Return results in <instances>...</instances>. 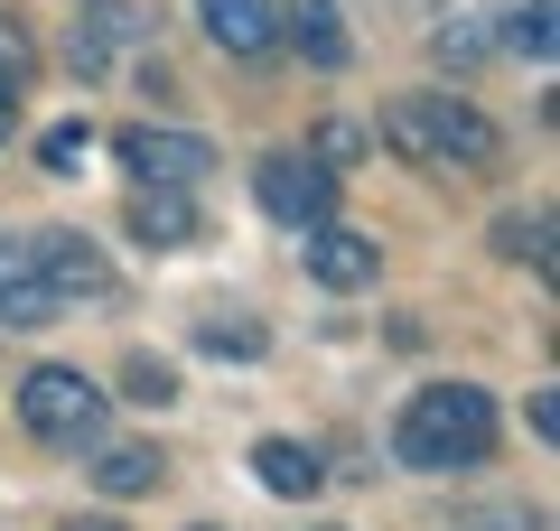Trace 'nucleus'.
Returning a JSON list of instances; mask_svg holds the SVG:
<instances>
[{"instance_id": "3", "label": "nucleus", "mask_w": 560, "mask_h": 531, "mask_svg": "<svg viewBox=\"0 0 560 531\" xmlns=\"http://www.w3.org/2000/svg\"><path fill=\"white\" fill-rule=\"evenodd\" d=\"M20 429L47 438V448H94L103 438V392L75 364H38V374H20Z\"/></svg>"}, {"instance_id": "11", "label": "nucleus", "mask_w": 560, "mask_h": 531, "mask_svg": "<svg viewBox=\"0 0 560 531\" xmlns=\"http://www.w3.org/2000/svg\"><path fill=\"white\" fill-rule=\"evenodd\" d=\"M131 234L160 243V252L197 243V187H140V197H131Z\"/></svg>"}, {"instance_id": "15", "label": "nucleus", "mask_w": 560, "mask_h": 531, "mask_svg": "<svg viewBox=\"0 0 560 531\" xmlns=\"http://www.w3.org/2000/svg\"><path fill=\"white\" fill-rule=\"evenodd\" d=\"M504 47H514V57H533V66H551V47H560V0H523L514 28H504Z\"/></svg>"}, {"instance_id": "24", "label": "nucleus", "mask_w": 560, "mask_h": 531, "mask_svg": "<svg viewBox=\"0 0 560 531\" xmlns=\"http://www.w3.org/2000/svg\"><path fill=\"white\" fill-rule=\"evenodd\" d=\"M197 531H206V522H197Z\"/></svg>"}, {"instance_id": "10", "label": "nucleus", "mask_w": 560, "mask_h": 531, "mask_svg": "<svg viewBox=\"0 0 560 531\" xmlns=\"http://www.w3.org/2000/svg\"><path fill=\"white\" fill-rule=\"evenodd\" d=\"M280 38L300 47L318 75H337V66L355 57V38H346V10H337V0H290V10H280Z\"/></svg>"}, {"instance_id": "7", "label": "nucleus", "mask_w": 560, "mask_h": 531, "mask_svg": "<svg viewBox=\"0 0 560 531\" xmlns=\"http://www.w3.org/2000/svg\"><path fill=\"white\" fill-rule=\"evenodd\" d=\"M28 261H38V280L57 298H103V290H113V261H103L84 234H38V243H28Z\"/></svg>"}, {"instance_id": "22", "label": "nucleus", "mask_w": 560, "mask_h": 531, "mask_svg": "<svg viewBox=\"0 0 560 531\" xmlns=\"http://www.w3.org/2000/svg\"><path fill=\"white\" fill-rule=\"evenodd\" d=\"M20 131V84H0V140Z\"/></svg>"}, {"instance_id": "1", "label": "nucleus", "mask_w": 560, "mask_h": 531, "mask_svg": "<svg viewBox=\"0 0 560 531\" xmlns=\"http://www.w3.org/2000/svg\"><path fill=\"white\" fill-rule=\"evenodd\" d=\"M393 448L401 467L420 475H467L495 457V392H477V382H430V392L401 401L393 420Z\"/></svg>"}, {"instance_id": "19", "label": "nucleus", "mask_w": 560, "mask_h": 531, "mask_svg": "<svg viewBox=\"0 0 560 531\" xmlns=\"http://www.w3.org/2000/svg\"><path fill=\"white\" fill-rule=\"evenodd\" d=\"M84 150H94V131H84V121H57V131L38 140V168H47V177H66V168L84 158Z\"/></svg>"}, {"instance_id": "16", "label": "nucleus", "mask_w": 560, "mask_h": 531, "mask_svg": "<svg viewBox=\"0 0 560 531\" xmlns=\"http://www.w3.org/2000/svg\"><path fill=\"white\" fill-rule=\"evenodd\" d=\"M197 354H215V364H224V354H234V364H261L271 335H261L253 317H206V327H197Z\"/></svg>"}, {"instance_id": "5", "label": "nucleus", "mask_w": 560, "mask_h": 531, "mask_svg": "<svg viewBox=\"0 0 560 531\" xmlns=\"http://www.w3.org/2000/svg\"><path fill=\"white\" fill-rule=\"evenodd\" d=\"M113 150H121V168H131L140 187H197V177H215V140H197V131H160V121H131Z\"/></svg>"}, {"instance_id": "14", "label": "nucleus", "mask_w": 560, "mask_h": 531, "mask_svg": "<svg viewBox=\"0 0 560 531\" xmlns=\"http://www.w3.org/2000/svg\"><path fill=\"white\" fill-rule=\"evenodd\" d=\"M131 10H121V0H84V28H75V66H84V75H103V66H113V47L121 38H131Z\"/></svg>"}, {"instance_id": "17", "label": "nucleus", "mask_w": 560, "mask_h": 531, "mask_svg": "<svg viewBox=\"0 0 560 531\" xmlns=\"http://www.w3.org/2000/svg\"><path fill=\"white\" fill-rule=\"evenodd\" d=\"M495 243H504L514 261H533V271H551V215H504Z\"/></svg>"}, {"instance_id": "18", "label": "nucleus", "mask_w": 560, "mask_h": 531, "mask_svg": "<svg viewBox=\"0 0 560 531\" xmlns=\"http://www.w3.org/2000/svg\"><path fill=\"white\" fill-rule=\"evenodd\" d=\"M121 392L160 411V401H178V364H160V354H131V364H121Z\"/></svg>"}, {"instance_id": "9", "label": "nucleus", "mask_w": 560, "mask_h": 531, "mask_svg": "<svg viewBox=\"0 0 560 531\" xmlns=\"http://www.w3.org/2000/svg\"><path fill=\"white\" fill-rule=\"evenodd\" d=\"M57 308H66V298L38 280L28 243H10V234H0V327H20V335H28V327H47Z\"/></svg>"}, {"instance_id": "21", "label": "nucleus", "mask_w": 560, "mask_h": 531, "mask_svg": "<svg viewBox=\"0 0 560 531\" xmlns=\"http://www.w3.org/2000/svg\"><path fill=\"white\" fill-rule=\"evenodd\" d=\"M20 75H28V38L0 20V84H20Z\"/></svg>"}, {"instance_id": "6", "label": "nucleus", "mask_w": 560, "mask_h": 531, "mask_svg": "<svg viewBox=\"0 0 560 531\" xmlns=\"http://www.w3.org/2000/svg\"><path fill=\"white\" fill-rule=\"evenodd\" d=\"M308 280L318 290H374V271H383V252H374V234H346V224H308Z\"/></svg>"}, {"instance_id": "8", "label": "nucleus", "mask_w": 560, "mask_h": 531, "mask_svg": "<svg viewBox=\"0 0 560 531\" xmlns=\"http://www.w3.org/2000/svg\"><path fill=\"white\" fill-rule=\"evenodd\" d=\"M197 20L224 57H271L280 47V0H197Z\"/></svg>"}, {"instance_id": "12", "label": "nucleus", "mask_w": 560, "mask_h": 531, "mask_svg": "<svg viewBox=\"0 0 560 531\" xmlns=\"http://www.w3.org/2000/svg\"><path fill=\"white\" fill-rule=\"evenodd\" d=\"M253 475H261V494H300V504L327 485L318 448H300V438H261V448H253Z\"/></svg>"}, {"instance_id": "23", "label": "nucleus", "mask_w": 560, "mask_h": 531, "mask_svg": "<svg viewBox=\"0 0 560 531\" xmlns=\"http://www.w3.org/2000/svg\"><path fill=\"white\" fill-rule=\"evenodd\" d=\"M57 531H121L113 512H84V522H57Z\"/></svg>"}, {"instance_id": "2", "label": "nucleus", "mask_w": 560, "mask_h": 531, "mask_svg": "<svg viewBox=\"0 0 560 531\" xmlns=\"http://www.w3.org/2000/svg\"><path fill=\"white\" fill-rule=\"evenodd\" d=\"M383 140H393L411 168H430V177L495 168V158H504V131L477 113V103H458V94H401V103H383Z\"/></svg>"}, {"instance_id": "4", "label": "nucleus", "mask_w": 560, "mask_h": 531, "mask_svg": "<svg viewBox=\"0 0 560 531\" xmlns=\"http://www.w3.org/2000/svg\"><path fill=\"white\" fill-rule=\"evenodd\" d=\"M253 197H261V215L271 224H327L337 215V168H327V158H300V150H271L253 168Z\"/></svg>"}, {"instance_id": "13", "label": "nucleus", "mask_w": 560, "mask_h": 531, "mask_svg": "<svg viewBox=\"0 0 560 531\" xmlns=\"http://www.w3.org/2000/svg\"><path fill=\"white\" fill-rule=\"evenodd\" d=\"M94 485L113 494V504L160 494V485H168V457H160V448H103V457H94Z\"/></svg>"}, {"instance_id": "20", "label": "nucleus", "mask_w": 560, "mask_h": 531, "mask_svg": "<svg viewBox=\"0 0 560 531\" xmlns=\"http://www.w3.org/2000/svg\"><path fill=\"white\" fill-rule=\"evenodd\" d=\"M364 150H374V131H355V121H327V131H318V150H308V158L346 168V158H364Z\"/></svg>"}]
</instances>
